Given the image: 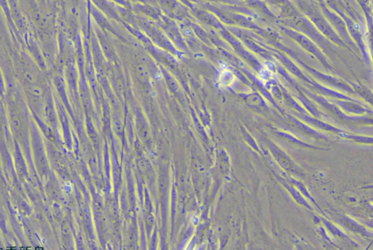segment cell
I'll return each mask as SVG.
<instances>
[{"instance_id":"7a4b0ae2","label":"cell","mask_w":373,"mask_h":250,"mask_svg":"<svg viewBox=\"0 0 373 250\" xmlns=\"http://www.w3.org/2000/svg\"><path fill=\"white\" fill-rule=\"evenodd\" d=\"M312 18L314 20L315 23H316V25L318 26V28H319L320 29H321V31H323L326 35L330 37L332 39L335 38V34L333 33L332 30L331 29V28H330V26L327 25V23H326L325 21L323 19V18H320V17H317L316 16H312Z\"/></svg>"},{"instance_id":"3957f363","label":"cell","mask_w":373,"mask_h":250,"mask_svg":"<svg viewBox=\"0 0 373 250\" xmlns=\"http://www.w3.org/2000/svg\"><path fill=\"white\" fill-rule=\"evenodd\" d=\"M34 21L37 24L39 25L40 27L42 28H45V27L47 26L48 23V17L45 15L43 14L42 13H40V12H37V13H35L34 17Z\"/></svg>"},{"instance_id":"8992f818","label":"cell","mask_w":373,"mask_h":250,"mask_svg":"<svg viewBox=\"0 0 373 250\" xmlns=\"http://www.w3.org/2000/svg\"><path fill=\"white\" fill-rule=\"evenodd\" d=\"M30 92L34 96H40L43 94V90H42L41 88L38 87V86H34V87H32L31 90H30Z\"/></svg>"},{"instance_id":"52a82bcc","label":"cell","mask_w":373,"mask_h":250,"mask_svg":"<svg viewBox=\"0 0 373 250\" xmlns=\"http://www.w3.org/2000/svg\"><path fill=\"white\" fill-rule=\"evenodd\" d=\"M25 77H26V79L28 81V82H34V79H35L34 76L32 75L31 73H30V72H26V73L25 74Z\"/></svg>"},{"instance_id":"5b68a950","label":"cell","mask_w":373,"mask_h":250,"mask_svg":"<svg viewBox=\"0 0 373 250\" xmlns=\"http://www.w3.org/2000/svg\"><path fill=\"white\" fill-rule=\"evenodd\" d=\"M283 63H284L285 66H286V67H287L289 70L291 71V72H292L293 74H295V75H300V70H299V69L296 67V66L295 65V64L292 63V62H291V61H289V60H287V59H286V60L284 61V62H283Z\"/></svg>"},{"instance_id":"6da1fadb","label":"cell","mask_w":373,"mask_h":250,"mask_svg":"<svg viewBox=\"0 0 373 250\" xmlns=\"http://www.w3.org/2000/svg\"><path fill=\"white\" fill-rule=\"evenodd\" d=\"M295 39L297 40V41L304 48L306 49L307 50L310 51V53L315 54V55L318 56L319 55L320 53L318 51V50L315 47V45H313L311 42L308 39H307L305 37L303 36L301 34H296L295 35Z\"/></svg>"},{"instance_id":"277c9868","label":"cell","mask_w":373,"mask_h":250,"mask_svg":"<svg viewBox=\"0 0 373 250\" xmlns=\"http://www.w3.org/2000/svg\"><path fill=\"white\" fill-rule=\"evenodd\" d=\"M328 16L329 18L332 21V23H333L335 26L337 27V28H340V31H342L343 32H345V26H344V23L342 22L338 17L334 16L332 13H328Z\"/></svg>"}]
</instances>
